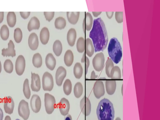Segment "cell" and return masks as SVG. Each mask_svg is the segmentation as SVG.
Segmentation results:
<instances>
[{"mask_svg": "<svg viewBox=\"0 0 160 120\" xmlns=\"http://www.w3.org/2000/svg\"><path fill=\"white\" fill-rule=\"evenodd\" d=\"M83 91V87L79 82H77L74 85L73 89L74 94L76 98H79L82 95Z\"/></svg>", "mask_w": 160, "mask_h": 120, "instance_id": "cell-32", "label": "cell"}, {"mask_svg": "<svg viewBox=\"0 0 160 120\" xmlns=\"http://www.w3.org/2000/svg\"><path fill=\"white\" fill-rule=\"evenodd\" d=\"M59 108L61 114L63 116L68 114L70 109V104L66 98H63L59 103Z\"/></svg>", "mask_w": 160, "mask_h": 120, "instance_id": "cell-15", "label": "cell"}, {"mask_svg": "<svg viewBox=\"0 0 160 120\" xmlns=\"http://www.w3.org/2000/svg\"><path fill=\"white\" fill-rule=\"evenodd\" d=\"M97 77L98 76L95 75L94 71H93L91 72V79H95L97 78Z\"/></svg>", "mask_w": 160, "mask_h": 120, "instance_id": "cell-46", "label": "cell"}, {"mask_svg": "<svg viewBox=\"0 0 160 120\" xmlns=\"http://www.w3.org/2000/svg\"><path fill=\"white\" fill-rule=\"evenodd\" d=\"M108 52L109 57L115 63L117 64L120 61L122 56V47L116 38L114 37L110 39Z\"/></svg>", "mask_w": 160, "mask_h": 120, "instance_id": "cell-3", "label": "cell"}, {"mask_svg": "<svg viewBox=\"0 0 160 120\" xmlns=\"http://www.w3.org/2000/svg\"><path fill=\"white\" fill-rule=\"evenodd\" d=\"M82 63H85V74H87L88 68L89 65V60L88 58L86 56L85 52L84 53L81 60Z\"/></svg>", "mask_w": 160, "mask_h": 120, "instance_id": "cell-41", "label": "cell"}, {"mask_svg": "<svg viewBox=\"0 0 160 120\" xmlns=\"http://www.w3.org/2000/svg\"><path fill=\"white\" fill-rule=\"evenodd\" d=\"M44 105L45 110L48 114H51L56 107V100L54 97L48 93L44 94Z\"/></svg>", "mask_w": 160, "mask_h": 120, "instance_id": "cell-4", "label": "cell"}, {"mask_svg": "<svg viewBox=\"0 0 160 120\" xmlns=\"http://www.w3.org/2000/svg\"><path fill=\"white\" fill-rule=\"evenodd\" d=\"M96 113L98 120H113L114 110L112 103L108 99L103 98L99 102Z\"/></svg>", "mask_w": 160, "mask_h": 120, "instance_id": "cell-2", "label": "cell"}, {"mask_svg": "<svg viewBox=\"0 0 160 120\" xmlns=\"http://www.w3.org/2000/svg\"><path fill=\"white\" fill-rule=\"evenodd\" d=\"M22 34L21 29L18 28L15 29L14 38L15 41L17 43H20L22 39Z\"/></svg>", "mask_w": 160, "mask_h": 120, "instance_id": "cell-39", "label": "cell"}, {"mask_svg": "<svg viewBox=\"0 0 160 120\" xmlns=\"http://www.w3.org/2000/svg\"><path fill=\"white\" fill-rule=\"evenodd\" d=\"M80 105L82 113L86 116H88L91 111V104L89 99L84 96L81 100Z\"/></svg>", "mask_w": 160, "mask_h": 120, "instance_id": "cell-9", "label": "cell"}, {"mask_svg": "<svg viewBox=\"0 0 160 120\" xmlns=\"http://www.w3.org/2000/svg\"><path fill=\"white\" fill-rule=\"evenodd\" d=\"M114 13L113 12H106V14L108 18L109 19H111Z\"/></svg>", "mask_w": 160, "mask_h": 120, "instance_id": "cell-45", "label": "cell"}, {"mask_svg": "<svg viewBox=\"0 0 160 120\" xmlns=\"http://www.w3.org/2000/svg\"><path fill=\"white\" fill-rule=\"evenodd\" d=\"M79 14V12H67V16L68 21L72 24H76L78 21Z\"/></svg>", "mask_w": 160, "mask_h": 120, "instance_id": "cell-23", "label": "cell"}, {"mask_svg": "<svg viewBox=\"0 0 160 120\" xmlns=\"http://www.w3.org/2000/svg\"><path fill=\"white\" fill-rule=\"evenodd\" d=\"M77 33L75 29L74 28H70L67 34V40L70 46L72 47L74 45Z\"/></svg>", "mask_w": 160, "mask_h": 120, "instance_id": "cell-20", "label": "cell"}, {"mask_svg": "<svg viewBox=\"0 0 160 120\" xmlns=\"http://www.w3.org/2000/svg\"><path fill=\"white\" fill-rule=\"evenodd\" d=\"M114 67L112 60L111 58H108L105 67L106 73L108 77L110 78L111 71Z\"/></svg>", "mask_w": 160, "mask_h": 120, "instance_id": "cell-40", "label": "cell"}, {"mask_svg": "<svg viewBox=\"0 0 160 120\" xmlns=\"http://www.w3.org/2000/svg\"><path fill=\"white\" fill-rule=\"evenodd\" d=\"M62 45L61 41L57 40L55 41L53 45V51L57 56H59L62 51Z\"/></svg>", "mask_w": 160, "mask_h": 120, "instance_id": "cell-29", "label": "cell"}, {"mask_svg": "<svg viewBox=\"0 0 160 120\" xmlns=\"http://www.w3.org/2000/svg\"><path fill=\"white\" fill-rule=\"evenodd\" d=\"M3 117V114L2 110L0 108V120H2Z\"/></svg>", "mask_w": 160, "mask_h": 120, "instance_id": "cell-50", "label": "cell"}, {"mask_svg": "<svg viewBox=\"0 0 160 120\" xmlns=\"http://www.w3.org/2000/svg\"><path fill=\"white\" fill-rule=\"evenodd\" d=\"M4 120H11V119L9 116L7 115L5 117Z\"/></svg>", "mask_w": 160, "mask_h": 120, "instance_id": "cell-51", "label": "cell"}, {"mask_svg": "<svg viewBox=\"0 0 160 120\" xmlns=\"http://www.w3.org/2000/svg\"><path fill=\"white\" fill-rule=\"evenodd\" d=\"M85 53L89 57L93 55L94 51V48L91 40L89 38H87L85 41Z\"/></svg>", "mask_w": 160, "mask_h": 120, "instance_id": "cell-24", "label": "cell"}, {"mask_svg": "<svg viewBox=\"0 0 160 120\" xmlns=\"http://www.w3.org/2000/svg\"><path fill=\"white\" fill-rule=\"evenodd\" d=\"M105 84L107 93L110 95L113 94L115 92L116 88V81L108 80L106 81Z\"/></svg>", "mask_w": 160, "mask_h": 120, "instance_id": "cell-26", "label": "cell"}, {"mask_svg": "<svg viewBox=\"0 0 160 120\" xmlns=\"http://www.w3.org/2000/svg\"><path fill=\"white\" fill-rule=\"evenodd\" d=\"M115 120H121V119L119 117H117Z\"/></svg>", "mask_w": 160, "mask_h": 120, "instance_id": "cell-53", "label": "cell"}, {"mask_svg": "<svg viewBox=\"0 0 160 120\" xmlns=\"http://www.w3.org/2000/svg\"><path fill=\"white\" fill-rule=\"evenodd\" d=\"M85 40L82 37H80L78 40L76 47L79 53H82L85 50Z\"/></svg>", "mask_w": 160, "mask_h": 120, "instance_id": "cell-36", "label": "cell"}, {"mask_svg": "<svg viewBox=\"0 0 160 120\" xmlns=\"http://www.w3.org/2000/svg\"><path fill=\"white\" fill-rule=\"evenodd\" d=\"M4 109L5 112L9 114H12L13 111L14 103L12 97H6L4 100Z\"/></svg>", "mask_w": 160, "mask_h": 120, "instance_id": "cell-14", "label": "cell"}, {"mask_svg": "<svg viewBox=\"0 0 160 120\" xmlns=\"http://www.w3.org/2000/svg\"><path fill=\"white\" fill-rule=\"evenodd\" d=\"M31 88L34 92H38L41 88L40 77L38 74L31 72Z\"/></svg>", "mask_w": 160, "mask_h": 120, "instance_id": "cell-13", "label": "cell"}, {"mask_svg": "<svg viewBox=\"0 0 160 120\" xmlns=\"http://www.w3.org/2000/svg\"><path fill=\"white\" fill-rule=\"evenodd\" d=\"M72 90V84L70 80L66 79L63 85V90L65 95H69L71 92Z\"/></svg>", "mask_w": 160, "mask_h": 120, "instance_id": "cell-35", "label": "cell"}, {"mask_svg": "<svg viewBox=\"0 0 160 120\" xmlns=\"http://www.w3.org/2000/svg\"><path fill=\"white\" fill-rule=\"evenodd\" d=\"M1 70H2V65H1V62L0 61V73L1 72Z\"/></svg>", "mask_w": 160, "mask_h": 120, "instance_id": "cell-52", "label": "cell"}, {"mask_svg": "<svg viewBox=\"0 0 160 120\" xmlns=\"http://www.w3.org/2000/svg\"><path fill=\"white\" fill-rule=\"evenodd\" d=\"M25 65L24 58L22 55H19L16 59L15 65V71L18 75L21 76L23 74Z\"/></svg>", "mask_w": 160, "mask_h": 120, "instance_id": "cell-8", "label": "cell"}, {"mask_svg": "<svg viewBox=\"0 0 160 120\" xmlns=\"http://www.w3.org/2000/svg\"><path fill=\"white\" fill-rule=\"evenodd\" d=\"M101 12H92V13L94 17H97L98 15H99L101 13Z\"/></svg>", "mask_w": 160, "mask_h": 120, "instance_id": "cell-48", "label": "cell"}, {"mask_svg": "<svg viewBox=\"0 0 160 120\" xmlns=\"http://www.w3.org/2000/svg\"><path fill=\"white\" fill-rule=\"evenodd\" d=\"M56 60L51 53H48L45 58V64L47 68L51 71L53 70L56 65Z\"/></svg>", "mask_w": 160, "mask_h": 120, "instance_id": "cell-19", "label": "cell"}, {"mask_svg": "<svg viewBox=\"0 0 160 120\" xmlns=\"http://www.w3.org/2000/svg\"><path fill=\"white\" fill-rule=\"evenodd\" d=\"M33 65L37 68H40L42 64V57L40 53H37L34 54L32 59Z\"/></svg>", "mask_w": 160, "mask_h": 120, "instance_id": "cell-30", "label": "cell"}, {"mask_svg": "<svg viewBox=\"0 0 160 120\" xmlns=\"http://www.w3.org/2000/svg\"><path fill=\"white\" fill-rule=\"evenodd\" d=\"M40 27V22L38 18L35 16L31 18L28 25V29L29 32L33 29L38 30Z\"/></svg>", "mask_w": 160, "mask_h": 120, "instance_id": "cell-21", "label": "cell"}, {"mask_svg": "<svg viewBox=\"0 0 160 120\" xmlns=\"http://www.w3.org/2000/svg\"><path fill=\"white\" fill-rule=\"evenodd\" d=\"M105 61L104 55L102 52L97 54L93 58V66L97 71H101L103 69Z\"/></svg>", "mask_w": 160, "mask_h": 120, "instance_id": "cell-7", "label": "cell"}, {"mask_svg": "<svg viewBox=\"0 0 160 120\" xmlns=\"http://www.w3.org/2000/svg\"><path fill=\"white\" fill-rule=\"evenodd\" d=\"M54 12H44V15L46 20L49 22H50L53 18L54 15Z\"/></svg>", "mask_w": 160, "mask_h": 120, "instance_id": "cell-42", "label": "cell"}, {"mask_svg": "<svg viewBox=\"0 0 160 120\" xmlns=\"http://www.w3.org/2000/svg\"><path fill=\"white\" fill-rule=\"evenodd\" d=\"M66 25L65 19L62 17H58L56 18L54 22V25L56 28L61 30L64 28Z\"/></svg>", "mask_w": 160, "mask_h": 120, "instance_id": "cell-31", "label": "cell"}, {"mask_svg": "<svg viewBox=\"0 0 160 120\" xmlns=\"http://www.w3.org/2000/svg\"><path fill=\"white\" fill-rule=\"evenodd\" d=\"M0 36L3 40L8 39L9 36V30L7 26L3 25L1 27L0 31Z\"/></svg>", "mask_w": 160, "mask_h": 120, "instance_id": "cell-37", "label": "cell"}, {"mask_svg": "<svg viewBox=\"0 0 160 120\" xmlns=\"http://www.w3.org/2000/svg\"><path fill=\"white\" fill-rule=\"evenodd\" d=\"M20 14L21 17L24 19H26L30 15V12H20Z\"/></svg>", "mask_w": 160, "mask_h": 120, "instance_id": "cell-44", "label": "cell"}, {"mask_svg": "<svg viewBox=\"0 0 160 120\" xmlns=\"http://www.w3.org/2000/svg\"><path fill=\"white\" fill-rule=\"evenodd\" d=\"M28 44L30 48L32 50H36L39 45L38 38L37 34L32 32L30 35L28 39Z\"/></svg>", "mask_w": 160, "mask_h": 120, "instance_id": "cell-17", "label": "cell"}, {"mask_svg": "<svg viewBox=\"0 0 160 120\" xmlns=\"http://www.w3.org/2000/svg\"><path fill=\"white\" fill-rule=\"evenodd\" d=\"M74 60V56L72 52L70 50H67L65 52L64 61L65 64L67 67H70L72 64Z\"/></svg>", "mask_w": 160, "mask_h": 120, "instance_id": "cell-25", "label": "cell"}, {"mask_svg": "<svg viewBox=\"0 0 160 120\" xmlns=\"http://www.w3.org/2000/svg\"><path fill=\"white\" fill-rule=\"evenodd\" d=\"M49 32L48 29L46 27L43 28L40 31V39L42 44H46L49 38Z\"/></svg>", "mask_w": 160, "mask_h": 120, "instance_id": "cell-22", "label": "cell"}, {"mask_svg": "<svg viewBox=\"0 0 160 120\" xmlns=\"http://www.w3.org/2000/svg\"><path fill=\"white\" fill-rule=\"evenodd\" d=\"M7 20L8 26L11 28L14 27L16 23V15L13 12H9L8 13Z\"/></svg>", "mask_w": 160, "mask_h": 120, "instance_id": "cell-27", "label": "cell"}, {"mask_svg": "<svg viewBox=\"0 0 160 120\" xmlns=\"http://www.w3.org/2000/svg\"><path fill=\"white\" fill-rule=\"evenodd\" d=\"M115 19L118 23H121L123 22V12H116L115 14Z\"/></svg>", "mask_w": 160, "mask_h": 120, "instance_id": "cell-43", "label": "cell"}, {"mask_svg": "<svg viewBox=\"0 0 160 120\" xmlns=\"http://www.w3.org/2000/svg\"><path fill=\"white\" fill-rule=\"evenodd\" d=\"M93 92L94 96L98 99L104 94V86L102 81L99 80L96 81L94 85Z\"/></svg>", "mask_w": 160, "mask_h": 120, "instance_id": "cell-12", "label": "cell"}, {"mask_svg": "<svg viewBox=\"0 0 160 120\" xmlns=\"http://www.w3.org/2000/svg\"><path fill=\"white\" fill-rule=\"evenodd\" d=\"M54 86L52 76L49 72H46L42 77V87L45 91H51Z\"/></svg>", "mask_w": 160, "mask_h": 120, "instance_id": "cell-5", "label": "cell"}, {"mask_svg": "<svg viewBox=\"0 0 160 120\" xmlns=\"http://www.w3.org/2000/svg\"><path fill=\"white\" fill-rule=\"evenodd\" d=\"M23 92L24 96L27 99H29L31 96V91L29 84V81L26 78L23 82Z\"/></svg>", "mask_w": 160, "mask_h": 120, "instance_id": "cell-33", "label": "cell"}, {"mask_svg": "<svg viewBox=\"0 0 160 120\" xmlns=\"http://www.w3.org/2000/svg\"><path fill=\"white\" fill-rule=\"evenodd\" d=\"M121 72L119 67L117 66L114 67L110 72V78L112 79H120L121 78Z\"/></svg>", "mask_w": 160, "mask_h": 120, "instance_id": "cell-34", "label": "cell"}, {"mask_svg": "<svg viewBox=\"0 0 160 120\" xmlns=\"http://www.w3.org/2000/svg\"><path fill=\"white\" fill-rule=\"evenodd\" d=\"M83 73V68L79 62H76L73 68V74L75 77L78 79L82 77Z\"/></svg>", "mask_w": 160, "mask_h": 120, "instance_id": "cell-28", "label": "cell"}, {"mask_svg": "<svg viewBox=\"0 0 160 120\" xmlns=\"http://www.w3.org/2000/svg\"><path fill=\"white\" fill-rule=\"evenodd\" d=\"M19 116L24 120H27L30 115V110L28 103L24 100H22L19 102L18 108Z\"/></svg>", "mask_w": 160, "mask_h": 120, "instance_id": "cell-6", "label": "cell"}, {"mask_svg": "<svg viewBox=\"0 0 160 120\" xmlns=\"http://www.w3.org/2000/svg\"><path fill=\"white\" fill-rule=\"evenodd\" d=\"M5 71L8 73H11L13 70V65L12 61L9 59H7L5 61L3 65Z\"/></svg>", "mask_w": 160, "mask_h": 120, "instance_id": "cell-38", "label": "cell"}, {"mask_svg": "<svg viewBox=\"0 0 160 120\" xmlns=\"http://www.w3.org/2000/svg\"><path fill=\"white\" fill-rule=\"evenodd\" d=\"M15 120H20L19 119H16Z\"/></svg>", "mask_w": 160, "mask_h": 120, "instance_id": "cell-54", "label": "cell"}, {"mask_svg": "<svg viewBox=\"0 0 160 120\" xmlns=\"http://www.w3.org/2000/svg\"><path fill=\"white\" fill-rule=\"evenodd\" d=\"M8 48H3L2 50V55L4 57L11 56L13 57L16 56V51L14 49V45L12 40H10L8 43Z\"/></svg>", "mask_w": 160, "mask_h": 120, "instance_id": "cell-16", "label": "cell"}, {"mask_svg": "<svg viewBox=\"0 0 160 120\" xmlns=\"http://www.w3.org/2000/svg\"><path fill=\"white\" fill-rule=\"evenodd\" d=\"M67 74L66 69L62 66H59L57 69L55 74V80L56 84L61 86Z\"/></svg>", "mask_w": 160, "mask_h": 120, "instance_id": "cell-11", "label": "cell"}, {"mask_svg": "<svg viewBox=\"0 0 160 120\" xmlns=\"http://www.w3.org/2000/svg\"><path fill=\"white\" fill-rule=\"evenodd\" d=\"M64 120H72L71 115L69 114H67V116L65 117Z\"/></svg>", "mask_w": 160, "mask_h": 120, "instance_id": "cell-49", "label": "cell"}, {"mask_svg": "<svg viewBox=\"0 0 160 120\" xmlns=\"http://www.w3.org/2000/svg\"><path fill=\"white\" fill-rule=\"evenodd\" d=\"M89 37L92 41L95 52L103 51L106 49L108 42V33L105 24L100 18L94 19Z\"/></svg>", "mask_w": 160, "mask_h": 120, "instance_id": "cell-1", "label": "cell"}, {"mask_svg": "<svg viewBox=\"0 0 160 120\" xmlns=\"http://www.w3.org/2000/svg\"><path fill=\"white\" fill-rule=\"evenodd\" d=\"M93 23V19L91 14L89 12H87L83 20L82 26L83 31H90L92 27Z\"/></svg>", "mask_w": 160, "mask_h": 120, "instance_id": "cell-18", "label": "cell"}, {"mask_svg": "<svg viewBox=\"0 0 160 120\" xmlns=\"http://www.w3.org/2000/svg\"><path fill=\"white\" fill-rule=\"evenodd\" d=\"M30 106L32 110L35 113H38L40 110L41 102L39 96L37 94L32 95L30 100Z\"/></svg>", "mask_w": 160, "mask_h": 120, "instance_id": "cell-10", "label": "cell"}, {"mask_svg": "<svg viewBox=\"0 0 160 120\" xmlns=\"http://www.w3.org/2000/svg\"><path fill=\"white\" fill-rule=\"evenodd\" d=\"M4 18V12H0V23L3 21Z\"/></svg>", "mask_w": 160, "mask_h": 120, "instance_id": "cell-47", "label": "cell"}]
</instances>
